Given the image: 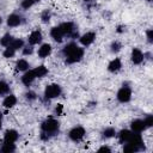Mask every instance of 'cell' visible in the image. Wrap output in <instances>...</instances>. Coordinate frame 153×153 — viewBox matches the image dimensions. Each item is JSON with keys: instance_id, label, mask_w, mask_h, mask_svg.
<instances>
[{"instance_id": "8d00e7d4", "label": "cell", "mask_w": 153, "mask_h": 153, "mask_svg": "<svg viewBox=\"0 0 153 153\" xmlns=\"http://www.w3.org/2000/svg\"><path fill=\"white\" fill-rule=\"evenodd\" d=\"M26 97L30 98V99H33L35 98V93L33 92H29V93H26Z\"/></svg>"}, {"instance_id": "484cf974", "label": "cell", "mask_w": 153, "mask_h": 153, "mask_svg": "<svg viewBox=\"0 0 153 153\" xmlns=\"http://www.w3.org/2000/svg\"><path fill=\"white\" fill-rule=\"evenodd\" d=\"M8 92V85L5 81H0V94L7 93Z\"/></svg>"}, {"instance_id": "4316f807", "label": "cell", "mask_w": 153, "mask_h": 153, "mask_svg": "<svg viewBox=\"0 0 153 153\" xmlns=\"http://www.w3.org/2000/svg\"><path fill=\"white\" fill-rule=\"evenodd\" d=\"M14 51H16V50H14L13 48L8 47V48L4 51V56H5V57H12V56L14 55Z\"/></svg>"}, {"instance_id": "44dd1931", "label": "cell", "mask_w": 153, "mask_h": 153, "mask_svg": "<svg viewBox=\"0 0 153 153\" xmlns=\"http://www.w3.org/2000/svg\"><path fill=\"white\" fill-rule=\"evenodd\" d=\"M27 67H29V63H27V61H25V60H19V61L17 62V69H18V71H26Z\"/></svg>"}, {"instance_id": "9c48e42d", "label": "cell", "mask_w": 153, "mask_h": 153, "mask_svg": "<svg viewBox=\"0 0 153 153\" xmlns=\"http://www.w3.org/2000/svg\"><path fill=\"white\" fill-rule=\"evenodd\" d=\"M143 60V55H142V53H141V50H139V49H133V51H131V61L134 62V63H140L141 61Z\"/></svg>"}, {"instance_id": "f35d334b", "label": "cell", "mask_w": 153, "mask_h": 153, "mask_svg": "<svg viewBox=\"0 0 153 153\" xmlns=\"http://www.w3.org/2000/svg\"><path fill=\"white\" fill-rule=\"evenodd\" d=\"M0 128H1V120H0Z\"/></svg>"}, {"instance_id": "d4e9b609", "label": "cell", "mask_w": 153, "mask_h": 153, "mask_svg": "<svg viewBox=\"0 0 153 153\" xmlns=\"http://www.w3.org/2000/svg\"><path fill=\"white\" fill-rule=\"evenodd\" d=\"M136 151H139V148L131 143H127L124 146V152H136Z\"/></svg>"}, {"instance_id": "8992f818", "label": "cell", "mask_w": 153, "mask_h": 153, "mask_svg": "<svg viewBox=\"0 0 153 153\" xmlns=\"http://www.w3.org/2000/svg\"><path fill=\"white\" fill-rule=\"evenodd\" d=\"M94 37H96L94 32H87V33H85V35L81 36L80 42H81V44H84V45H90V44L94 41Z\"/></svg>"}, {"instance_id": "74e56055", "label": "cell", "mask_w": 153, "mask_h": 153, "mask_svg": "<svg viewBox=\"0 0 153 153\" xmlns=\"http://www.w3.org/2000/svg\"><path fill=\"white\" fill-rule=\"evenodd\" d=\"M1 22H2V19H1V17H0V24H1Z\"/></svg>"}, {"instance_id": "ba28073f", "label": "cell", "mask_w": 153, "mask_h": 153, "mask_svg": "<svg viewBox=\"0 0 153 153\" xmlns=\"http://www.w3.org/2000/svg\"><path fill=\"white\" fill-rule=\"evenodd\" d=\"M130 126H131V130L135 131V133H140V131H142V130L146 128L145 124H143V121H141V120H135V121H133Z\"/></svg>"}, {"instance_id": "5bb4252c", "label": "cell", "mask_w": 153, "mask_h": 153, "mask_svg": "<svg viewBox=\"0 0 153 153\" xmlns=\"http://www.w3.org/2000/svg\"><path fill=\"white\" fill-rule=\"evenodd\" d=\"M50 53H51V47H50V44H43V45L38 49V55H39V57H45V56H48Z\"/></svg>"}, {"instance_id": "7c38bea8", "label": "cell", "mask_w": 153, "mask_h": 153, "mask_svg": "<svg viewBox=\"0 0 153 153\" xmlns=\"http://www.w3.org/2000/svg\"><path fill=\"white\" fill-rule=\"evenodd\" d=\"M41 39H42V33H41L39 31H33V32L29 36V42H30V44H37V43L41 42Z\"/></svg>"}, {"instance_id": "4fadbf2b", "label": "cell", "mask_w": 153, "mask_h": 153, "mask_svg": "<svg viewBox=\"0 0 153 153\" xmlns=\"http://www.w3.org/2000/svg\"><path fill=\"white\" fill-rule=\"evenodd\" d=\"M59 29L61 30L62 35H67V33H71V32H72V30H73V23H71V22H67V23H62V24L59 26Z\"/></svg>"}, {"instance_id": "60d3db41", "label": "cell", "mask_w": 153, "mask_h": 153, "mask_svg": "<svg viewBox=\"0 0 153 153\" xmlns=\"http://www.w3.org/2000/svg\"><path fill=\"white\" fill-rule=\"evenodd\" d=\"M85 1H90V0H85Z\"/></svg>"}, {"instance_id": "e575fe53", "label": "cell", "mask_w": 153, "mask_h": 153, "mask_svg": "<svg viewBox=\"0 0 153 153\" xmlns=\"http://www.w3.org/2000/svg\"><path fill=\"white\" fill-rule=\"evenodd\" d=\"M31 53H32V48L27 47V48H25V49H24V54H25V55H27V54H31Z\"/></svg>"}, {"instance_id": "836d02e7", "label": "cell", "mask_w": 153, "mask_h": 153, "mask_svg": "<svg viewBox=\"0 0 153 153\" xmlns=\"http://www.w3.org/2000/svg\"><path fill=\"white\" fill-rule=\"evenodd\" d=\"M55 111H56V114H57V115H60V114L62 112V104H59V105L56 106Z\"/></svg>"}, {"instance_id": "5b68a950", "label": "cell", "mask_w": 153, "mask_h": 153, "mask_svg": "<svg viewBox=\"0 0 153 153\" xmlns=\"http://www.w3.org/2000/svg\"><path fill=\"white\" fill-rule=\"evenodd\" d=\"M130 97H131V91L129 87H122L118 93H117V98L120 102L122 103H126V102H129L130 100Z\"/></svg>"}, {"instance_id": "d590c367", "label": "cell", "mask_w": 153, "mask_h": 153, "mask_svg": "<svg viewBox=\"0 0 153 153\" xmlns=\"http://www.w3.org/2000/svg\"><path fill=\"white\" fill-rule=\"evenodd\" d=\"M104 151H105V152H110V148H109V147H106V146H104V147H100V148H99V152H104Z\"/></svg>"}, {"instance_id": "603a6c76", "label": "cell", "mask_w": 153, "mask_h": 153, "mask_svg": "<svg viewBox=\"0 0 153 153\" xmlns=\"http://www.w3.org/2000/svg\"><path fill=\"white\" fill-rule=\"evenodd\" d=\"M12 41H13V39H12V36L7 33V35H5V36L1 38L0 43H1L2 45H5V47H8V45H10V43H11Z\"/></svg>"}, {"instance_id": "3957f363", "label": "cell", "mask_w": 153, "mask_h": 153, "mask_svg": "<svg viewBox=\"0 0 153 153\" xmlns=\"http://www.w3.org/2000/svg\"><path fill=\"white\" fill-rule=\"evenodd\" d=\"M61 93V87L56 84H53V85H48L45 87V91H44V94L47 98H55L57 97L59 94Z\"/></svg>"}, {"instance_id": "9a60e30c", "label": "cell", "mask_w": 153, "mask_h": 153, "mask_svg": "<svg viewBox=\"0 0 153 153\" xmlns=\"http://www.w3.org/2000/svg\"><path fill=\"white\" fill-rule=\"evenodd\" d=\"M16 103H17V98L14 97V96H7L5 99H4V106L5 108H12L13 105H16Z\"/></svg>"}, {"instance_id": "52a82bcc", "label": "cell", "mask_w": 153, "mask_h": 153, "mask_svg": "<svg viewBox=\"0 0 153 153\" xmlns=\"http://www.w3.org/2000/svg\"><path fill=\"white\" fill-rule=\"evenodd\" d=\"M17 139H18V133H17L16 130H13V129L6 130V133H5V137H4L5 142H14Z\"/></svg>"}, {"instance_id": "1f68e13d", "label": "cell", "mask_w": 153, "mask_h": 153, "mask_svg": "<svg viewBox=\"0 0 153 153\" xmlns=\"http://www.w3.org/2000/svg\"><path fill=\"white\" fill-rule=\"evenodd\" d=\"M120 48H121V44H120L118 42H114V43L111 44V50H112V51H118Z\"/></svg>"}, {"instance_id": "cb8c5ba5", "label": "cell", "mask_w": 153, "mask_h": 153, "mask_svg": "<svg viewBox=\"0 0 153 153\" xmlns=\"http://www.w3.org/2000/svg\"><path fill=\"white\" fill-rule=\"evenodd\" d=\"M2 152H13L14 151V145L13 142H5L4 147L1 148Z\"/></svg>"}, {"instance_id": "f1b7e54d", "label": "cell", "mask_w": 153, "mask_h": 153, "mask_svg": "<svg viewBox=\"0 0 153 153\" xmlns=\"http://www.w3.org/2000/svg\"><path fill=\"white\" fill-rule=\"evenodd\" d=\"M35 1H36V0H23L22 7H23V8H29V7H31V6L35 4Z\"/></svg>"}, {"instance_id": "ac0fdd59", "label": "cell", "mask_w": 153, "mask_h": 153, "mask_svg": "<svg viewBox=\"0 0 153 153\" xmlns=\"http://www.w3.org/2000/svg\"><path fill=\"white\" fill-rule=\"evenodd\" d=\"M122 67V65H121V61H120V59H115V60H112L110 63H109V71L110 72H116V71H118L120 68Z\"/></svg>"}, {"instance_id": "7a4b0ae2", "label": "cell", "mask_w": 153, "mask_h": 153, "mask_svg": "<svg viewBox=\"0 0 153 153\" xmlns=\"http://www.w3.org/2000/svg\"><path fill=\"white\" fill-rule=\"evenodd\" d=\"M42 129L45 133H54L59 129V122L53 120V118H49L42 123Z\"/></svg>"}, {"instance_id": "f546056e", "label": "cell", "mask_w": 153, "mask_h": 153, "mask_svg": "<svg viewBox=\"0 0 153 153\" xmlns=\"http://www.w3.org/2000/svg\"><path fill=\"white\" fill-rule=\"evenodd\" d=\"M143 124H145L146 128H147V127H152V124H153V116L146 117V120L143 121Z\"/></svg>"}, {"instance_id": "2e32d148", "label": "cell", "mask_w": 153, "mask_h": 153, "mask_svg": "<svg viewBox=\"0 0 153 153\" xmlns=\"http://www.w3.org/2000/svg\"><path fill=\"white\" fill-rule=\"evenodd\" d=\"M7 24L10 26H17L20 24V17L17 16V14H11L7 19Z\"/></svg>"}, {"instance_id": "7402d4cb", "label": "cell", "mask_w": 153, "mask_h": 153, "mask_svg": "<svg viewBox=\"0 0 153 153\" xmlns=\"http://www.w3.org/2000/svg\"><path fill=\"white\" fill-rule=\"evenodd\" d=\"M8 47H11V48H13L14 50H17V49H19V48L23 47V41H22V39H13V41L10 43Z\"/></svg>"}, {"instance_id": "d6a6232c", "label": "cell", "mask_w": 153, "mask_h": 153, "mask_svg": "<svg viewBox=\"0 0 153 153\" xmlns=\"http://www.w3.org/2000/svg\"><path fill=\"white\" fill-rule=\"evenodd\" d=\"M147 38H148L149 42L153 41V31H152V30H148V31H147Z\"/></svg>"}, {"instance_id": "277c9868", "label": "cell", "mask_w": 153, "mask_h": 153, "mask_svg": "<svg viewBox=\"0 0 153 153\" xmlns=\"http://www.w3.org/2000/svg\"><path fill=\"white\" fill-rule=\"evenodd\" d=\"M85 135V129L82 127H75L73 128L71 131H69V137L73 140V141H79L84 137Z\"/></svg>"}, {"instance_id": "8fae6325", "label": "cell", "mask_w": 153, "mask_h": 153, "mask_svg": "<svg viewBox=\"0 0 153 153\" xmlns=\"http://www.w3.org/2000/svg\"><path fill=\"white\" fill-rule=\"evenodd\" d=\"M35 78H36V75H35V73H33V71H29V72H26L25 74H24V76H23V84L24 85H26V86H29L33 80H35Z\"/></svg>"}, {"instance_id": "6da1fadb", "label": "cell", "mask_w": 153, "mask_h": 153, "mask_svg": "<svg viewBox=\"0 0 153 153\" xmlns=\"http://www.w3.org/2000/svg\"><path fill=\"white\" fill-rule=\"evenodd\" d=\"M63 54L67 56V62L68 63H73L76 61H80L82 55H84V50L81 48H79L76 44L74 43H69L63 49Z\"/></svg>"}, {"instance_id": "ab89813d", "label": "cell", "mask_w": 153, "mask_h": 153, "mask_svg": "<svg viewBox=\"0 0 153 153\" xmlns=\"http://www.w3.org/2000/svg\"><path fill=\"white\" fill-rule=\"evenodd\" d=\"M0 120H1V112H0Z\"/></svg>"}, {"instance_id": "30bf717a", "label": "cell", "mask_w": 153, "mask_h": 153, "mask_svg": "<svg viewBox=\"0 0 153 153\" xmlns=\"http://www.w3.org/2000/svg\"><path fill=\"white\" fill-rule=\"evenodd\" d=\"M128 142L134 145V146H136L137 148H140L142 146V139H141V136L139 134H131L129 140H128Z\"/></svg>"}, {"instance_id": "d6986e66", "label": "cell", "mask_w": 153, "mask_h": 153, "mask_svg": "<svg viewBox=\"0 0 153 153\" xmlns=\"http://www.w3.org/2000/svg\"><path fill=\"white\" fill-rule=\"evenodd\" d=\"M130 135H131V131L124 129V130H121V133L118 134V139H120L121 142H128Z\"/></svg>"}, {"instance_id": "4dcf8cb0", "label": "cell", "mask_w": 153, "mask_h": 153, "mask_svg": "<svg viewBox=\"0 0 153 153\" xmlns=\"http://www.w3.org/2000/svg\"><path fill=\"white\" fill-rule=\"evenodd\" d=\"M49 18H50V13H49V11H44V12L42 13V20H43V22H48Z\"/></svg>"}, {"instance_id": "e0dca14e", "label": "cell", "mask_w": 153, "mask_h": 153, "mask_svg": "<svg viewBox=\"0 0 153 153\" xmlns=\"http://www.w3.org/2000/svg\"><path fill=\"white\" fill-rule=\"evenodd\" d=\"M50 35H51V37L56 41V42H61L62 41V32H61V30L59 29V26H56V27H54L53 30H51V32H50Z\"/></svg>"}, {"instance_id": "b9f144b4", "label": "cell", "mask_w": 153, "mask_h": 153, "mask_svg": "<svg viewBox=\"0 0 153 153\" xmlns=\"http://www.w3.org/2000/svg\"><path fill=\"white\" fill-rule=\"evenodd\" d=\"M148 1H151V0H148Z\"/></svg>"}, {"instance_id": "7bdbcfd3", "label": "cell", "mask_w": 153, "mask_h": 153, "mask_svg": "<svg viewBox=\"0 0 153 153\" xmlns=\"http://www.w3.org/2000/svg\"><path fill=\"white\" fill-rule=\"evenodd\" d=\"M36 1H38V0H36Z\"/></svg>"}, {"instance_id": "ffe728a7", "label": "cell", "mask_w": 153, "mask_h": 153, "mask_svg": "<svg viewBox=\"0 0 153 153\" xmlns=\"http://www.w3.org/2000/svg\"><path fill=\"white\" fill-rule=\"evenodd\" d=\"M33 71V73H35V75H36V78H41V76H43V75H45L47 74V68L44 67V66H38V67H36L35 69H32Z\"/></svg>"}, {"instance_id": "83f0119b", "label": "cell", "mask_w": 153, "mask_h": 153, "mask_svg": "<svg viewBox=\"0 0 153 153\" xmlns=\"http://www.w3.org/2000/svg\"><path fill=\"white\" fill-rule=\"evenodd\" d=\"M103 134H104L105 137H111V136L115 135V129H114V128H106Z\"/></svg>"}]
</instances>
